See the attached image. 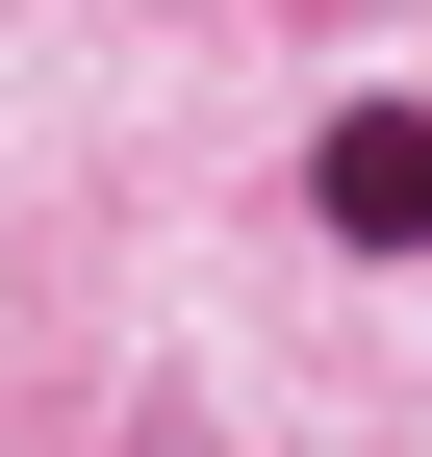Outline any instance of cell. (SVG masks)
<instances>
[{
	"label": "cell",
	"instance_id": "cell-1",
	"mask_svg": "<svg viewBox=\"0 0 432 457\" xmlns=\"http://www.w3.org/2000/svg\"><path fill=\"white\" fill-rule=\"evenodd\" d=\"M305 228L331 254H432V102H331L305 128Z\"/></svg>",
	"mask_w": 432,
	"mask_h": 457
}]
</instances>
